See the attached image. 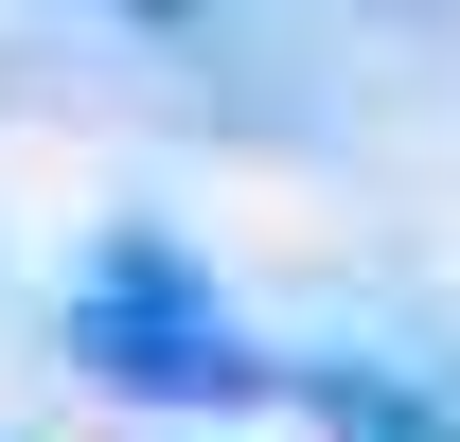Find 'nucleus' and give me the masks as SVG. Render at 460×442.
I'll return each instance as SVG.
<instances>
[{
    "mask_svg": "<svg viewBox=\"0 0 460 442\" xmlns=\"http://www.w3.org/2000/svg\"><path fill=\"white\" fill-rule=\"evenodd\" d=\"M54 319H71V372L124 389V407H248V389H284V354L230 319V283L177 230H107Z\"/></svg>",
    "mask_w": 460,
    "mask_h": 442,
    "instance_id": "obj_1",
    "label": "nucleus"
}]
</instances>
